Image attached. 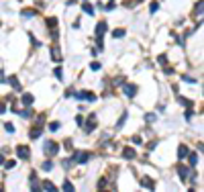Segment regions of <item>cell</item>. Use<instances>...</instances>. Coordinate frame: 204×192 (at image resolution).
Returning a JSON list of instances; mask_svg holds the SVG:
<instances>
[{
    "instance_id": "6da1fadb",
    "label": "cell",
    "mask_w": 204,
    "mask_h": 192,
    "mask_svg": "<svg viewBox=\"0 0 204 192\" xmlns=\"http://www.w3.org/2000/svg\"><path fill=\"white\" fill-rule=\"evenodd\" d=\"M88 159H90V153H86V151H76L71 155V161H78V164H86Z\"/></svg>"
},
{
    "instance_id": "7a4b0ae2",
    "label": "cell",
    "mask_w": 204,
    "mask_h": 192,
    "mask_svg": "<svg viewBox=\"0 0 204 192\" xmlns=\"http://www.w3.org/2000/svg\"><path fill=\"white\" fill-rule=\"evenodd\" d=\"M45 151H47V155H55L57 151H59V145H57L55 141H47L45 143Z\"/></svg>"
},
{
    "instance_id": "3957f363",
    "label": "cell",
    "mask_w": 204,
    "mask_h": 192,
    "mask_svg": "<svg viewBox=\"0 0 204 192\" xmlns=\"http://www.w3.org/2000/svg\"><path fill=\"white\" fill-rule=\"evenodd\" d=\"M29 153H31V151H29L27 145H19L16 147V155H19L21 159H29Z\"/></svg>"
},
{
    "instance_id": "277c9868",
    "label": "cell",
    "mask_w": 204,
    "mask_h": 192,
    "mask_svg": "<svg viewBox=\"0 0 204 192\" xmlns=\"http://www.w3.org/2000/svg\"><path fill=\"white\" fill-rule=\"evenodd\" d=\"M106 29H108V25L104 23V21H102V23H98V25H96V35H98V37H102V35L106 33Z\"/></svg>"
},
{
    "instance_id": "5b68a950",
    "label": "cell",
    "mask_w": 204,
    "mask_h": 192,
    "mask_svg": "<svg viewBox=\"0 0 204 192\" xmlns=\"http://www.w3.org/2000/svg\"><path fill=\"white\" fill-rule=\"evenodd\" d=\"M141 186L147 188V190H153V188H155V182L149 180V178H143V180H141Z\"/></svg>"
},
{
    "instance_id": "8992f818",
    "label": "cell",
    "mask_w": 204,
    "mask_h": 192,
    "mask_svg": "<svg viewBox=\"0 0 204 192\" xmlns=\"http://www.w3.org/2000/svg\"><path fill=\"white\" fill-rule=\"evenodd\" d=\"M123 90H125L127 96H135V94H137V86H133V84H127Z\"/></svg>"
},
{
    "instance_id": "52a82bcc",
    "label": "cell",
    "mask_w": 204,
    "mask_h": 192,
    "mask_svg": "<svg viewBox=\"0 0 204 192\" xmlns=\"http://www.w3.org/2000/svg\"><path fill=\"white\" fill-rule=\"evenodd\" d=\"M123 158L133 159L135 158V149H133V147H125V149H123Z\"/></svg>"
},
{
    "instance_id": "ba28073f",
    "label": "cell",
    "mask_w": 204,
    "mask_h": 192,
    "mask_svg": "<svg viewBox=\"0 0 204 192\" xmlns=\"http://www.w3.org/2000/svg\"><path fill=\"white\" fill-rule=\"evenodd\" d=\"M33 94H23V104L25 106H31V104H33Z\"/></svg>"
},
{
    "instance_id": "9c48e42d",
    "label": "cell",
    "mask_w": 204,
    "mask_h": 192,
    "mask_svg": "<svg viewBox=\"0 0 204 192\" xmlns=\"http://www.w3.org/2000/svg\"><path fill=\"white\" fill-rule=\"evenodd\" d=\"M186 155H188V147H186V145H180V149H178V158L184 159Z\"/></svg>"
},
{
    "instance_id": "30bf717a",
    "label": "cell",
    "mask_w": 204,
    "mask_h": 192,
    "mask_svg": "<svg viewBox=\"0 0 204 192\" xmlns=\"http://www.w3.org/2000/svg\"><path fill=\"white\" fill-rule=\"evenodd\" d=\"M94 127H96V119L90 117V123L86 125V133H92V131H94Z\"/></svg>"
},
{
    "instance_id": "8fae6325",
    "label": "cell",
    "mask_w": 204,
    "mask_h": 192,
    "mask_svg": "<svg viewBox=\"0 0 204 192\" xmlns=\"http://www.w3.org/2000/svg\"><path fill=\"white\" fill-rule=\"evenodd\" d=\"M51 57H53L55 61H59V59H61V55H59V49H57V45H53V47H51Z\"/></svg>"
},
{
    "instance_id": "7c38bea8",
    "label": "cell",
    "mask_w": 204,
    "mask_h": 192,
    "mask_svg": "<svg viewBox=\"0 0 204 192\" xmlns=\"http://www.w3.org/2000/svg\"><path fill=\"white\" fill-rule=\"evenodd\" d=\"M112 37H114V39H118V37H125V29H114V31H112Z\"/></svg>"
},
{
    "instance_id": "4fadbf2b",
    "label": "cell",
    "mask_w": 204,
    "mask_h": 192,
    "mask_svg": "<svg viewBox=\"0 0 204 192\" xmlns=\"http://www.w3.org/2000/svg\"><path fill=\"white\" fill-rule=\"evenodd\" d=\"M188 174H190V168H180V178H182V180H186Z\"/></svg>"
},
{
    "instance_id": "5bb4252c",
    "label": "cell",
    "mask_w": 204,
    "mask_h": 192,
    "mask_svg": "<svg viewBox=\"0 0 204 192\" xmlns=\"http://www.w3.org/2000/svg\"><path fill=\"white\" fill-rule=\"evenodd\" d=\"M82 10L86 12V14H94V8H92L90 4H88V2H86V4H84V6H82Z\"/></svg>"
},
{
    "instance_id": "9a60e30c",
    "label": "cell",
    "mask_w": 204,
    "mask_h": 192,
    "mask_svg": "<svg viewBox=\"0 0 204 192\" xmlns=\"http://www.w3.org/2000/svg\"><path fill=\"white\" fill-rule=\"evenodd\" d=\"M186 158H190V164H196V161H198V155H196V153H188V155H186Z\"/></svg>"
},
{
    "instance_id": "2e32d148",
    "label": "cell",
    "mask_w": 204,
    "mask_h": 192,
    "mask_svg": "<svg viewBox=\"0 0 204 192\" xmlns=\"http://www.w3.org/2000/svg\"><path fill=\"white\" fill-rule=\"evenodd\" d=\"M47 25H49L51 29H55L57 27V19H47Z\"/></svg>"
},
{
    "instance_id": "e0dca14e",
    "label": "cell",
    "mask_w": 204,
    "mask_h": 192,
    "mask_svg": "<svg viewBox=\"0 0 204 192\" xmlns=\"http://www.w3.org/2000/svg\"><path fill=\"white\" fill-rule=\"evenodd\" d=\"M51 168H53L51 161H45V164H43V172H51Z\"/></svg>"
},
{
    "instance_id": "ac0fdd59",
    "label": "cell",
    "mask_w": 204,
    "mask_h": 192,
    "mask_svg": "<svg viewBox=\"0 0 204 192\" xmlns=\"http://www.w3.org/2000/svg\"><path fill=\"white\" fill-rule=\"evenodd\" d=\"M53 72H55V78H57V80H63V74H61V68H55Z\"/></svg>"
},
{
    "instance_id": "d6986e66",
    "label": "cell",
    "mask_w": 204,
    "mask_h": 192,
    "mask_svg": "<svg viewBox=\"0 0 204 192\" xmlns=\"http://www.w3.org/2000/svg\"><path fill=\"white\" fill-rule=\"evenodd\" d=\"M43 188H45V190H55V186H53L51 182H43Z\"/></svg>"
},
{
    "instance_id": "ffe728a7",
    "label": "cell",
    "mask_w": 204,
    "mask_h": 192,
    "mask_svg": "<svg viewBox=\"0 0 204 192\" xmlns=\"http://www.w3.org/2000/svg\"><path fill=\"white\" fill-rule=\"evenodd\" d=\"M63 190H68V192H71V190H74V186H71V182H66V184H63Z\"/></svg>"
},
{
    "instance_id": "44dd1931",
    "label": "cell",
    "mask_w": 204,
    "mask_h": 192,
    "mask_svg": "<svg viewBox=\"0 0 204 192\" xmlns=\"http://www.w3.org/2000/svg\"><path fill=\"white\" fill-rule=\"evenodd\" d=\"M59 129V123H51L49 125V131H57Z\"/></svg>"
},
{
    "instance_id": "7402d4cb",
    "label": "cell",
    "mask_w": 204,
    "mask_h": 192,
    "mask_svg": "<svg viewBox=\"0 0 204 192\" xmlns=\"http://www.w3.org/2000/svg\"><path fill=\"white\" fill-rule=\"evenodd\" d=\"M145 121H147V123H153V121H155V114H147Z\"/></svg>"
},
{
    "instance_id": "603a6c76",
    "label": "cell",
    "mask_w": 204,
    "mask_h": 192,
    "mask_svg": "<svg viewBox=\"0 0 204 192\" xmlns=\"http://www.w3.org/2000/svg\"><path fill=\"white\" fill-rule=\"evenodd\" d=\"M133 143H135V145H141V143H143V139H141V137H133Z\"/></svg>"
},
{
    "instance_id": "cb8c5ba5",
    "label": "cell",
    "mask_w": 204,
    "mask_h": 192,
    "mask_svg": "<svg viewBox=\"0 0 204 192\" xmlns=\"http://www.w3.org/2000/svg\"><path fill=\"white\" fill-rule=\"evenodd\" d=\"M4 129H6V131H8V133H12V131H14V127H12L10 123H6V125H4Z\"/></svg>"
},
{
    "instance_id": "d4e9b609",
    "label": "cell",
    "mask_w": 204,
    "mask_h": 192,
    "mask_svg": "<svg viewBox=\"0 0 204 192\" xmlns=\"http://www.w3.org/2000/svg\"><path fill=\"white\" fill-rule=\"evenodd\" d=\"M35 10H23V16H33Z\"/></svg>"
},
{
    "instance_id": "484cf974",
    "label": "cell",
    "mask_w": 204,
    "mask_h": 192,
    "mask_svg": "<svg viewBox=\"0 0 204 192\" xmlns=\"http://www.w3.org/2000/svg\"><path fill=\"white\" fill-rule=\"evenodd\" d=\"M90 68H92V69H94V72H96V69H100V64H96V61H94V64H92Z\"/></svg>"
},
{
    "instance_id": "4316f807",
    "label": "cell",
    "mask_w": 204,
    "mask_h": 192,
    "mask_svg": "<svg viewBox=\"0 0 204 192\" xmlns=\"http://www.w3.org/2000/svg\"><path fill=\"white\" fill-rule=\"evenodd\" d=\"M21 117H25V119H27V117H31V111H23V113H21Z\"/></svg>"
},
{
    "instance_id": "83f0119b",
    "label": "cell",
    "mask_w": 204,
    "mask_h": 192,
    "mask_svg": "<svg viewBox=\"0 0 204 192\" xmlns=\"http://www.w3.org/2000/svg\"><path fill=\"white\" fill-rule=\"evenodd\" d=\"M4 111H6V106H4V104L0 102V114H4Z\"/></svg>"
},
{
    "instance_id": "f1b7e54d",
    "label": "cell",
    "mask_w": 204,
    "mask_h": 192,
    "mask_svg": "<svg viewBox=\"0 0 204 192\" xmlns=\"http://www.w3.org/2000/svg\"><path fill=\"white\" fill-rule=\"evenodd\" d=\"M2 161H4V159H2V155H0V164H2Z\"/></svg>"
}]
</instances>
